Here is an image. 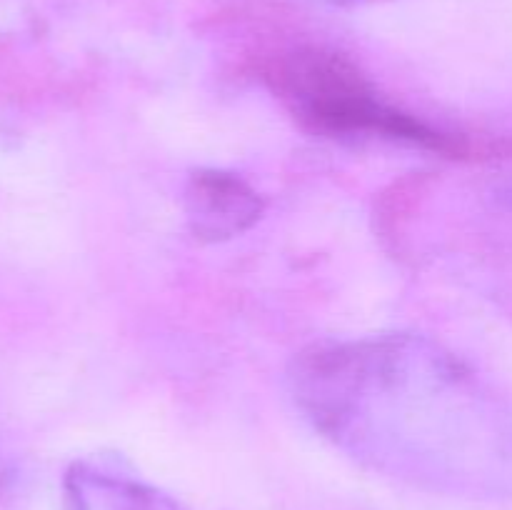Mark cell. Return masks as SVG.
<instances>
[{
  "label": "cell",
  "mask_w": 512,
  "mask_h": 510,
  "mask_svg": "<svg viewBox=\"0 0 512 510\" xmlns=\"http://www.w3.org/2000/svg\"><path fill=\"white\" fill-rule=\"evenodd\" d=\"M65 510H183L155 485L80 460L65 475Z\"/></svg>",
  "instance_id": "cell-4"
},
{
  "label": "cell",
  "mask_w": 512,
  "mask_h": 510,
  "mask_svg": "<svg viewBox=\"0 0 512 510\" xmlns=\"http://www.w3.org/2000/svg\"><path fill=\"white\" fill-rule=\"evenodd\" d=\"M288 393L335 448L433 488L470 473L495 420L473 370L415 333L310 345L290 363Z\"/></svg>",
  "instance_id": "cell-1"
},
{
  "label": "cell",
  "mask_w": 512,
  "mask_h": 510,
  "mask_svg": "<svg viewBox=\"0 0 512 510\" xmlns=\"http://www.w3.org/2000/svg\"><path fill=\"white\" fill-rule=\"evenodd\" d=\"M318 3H325V5H350V3H355V0H318Z\"/></svg>",
  "instance_id": "cell-5"
},
{
  "label": "cell",
  "mask_w": 512,
  "mask_h": 510,
  "mask_svg": "<svg viewBox=\"0 0 512 510\" xmlns=\"http://www.w3.org/2000/svg\"><path fill=\"white\" fill-rule=\"evenodd\" d=\"M183 210L195 238L203 243H228L258 225L265 200L240 175L200 168L185 183Z\"/></svg>",
  "instance_id": "cell-3"
},
{
  "label": "cell",
  "mask_w": 512,
  "mask_h": 510,
  "mask_svg": "<svg viewBox=\"0 0 512 510\" xmlns=\"http://www.w3.org/2000/svg\"><path fill=\"white\" fill-rule=\"evenodd\" d=\"M270 80L295 118L315 133L333 138H385L445 155H458L465 148L463 140L385 103L358 65L333 50H295L280 60Z\"/></svg>",
  "instance_id": "cell-2"
}]
</instances>
